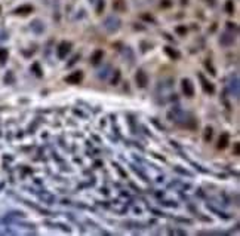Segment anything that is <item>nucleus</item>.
Instances as JSON below:
<instances>
[{"label":"nucleus","instance_id":"f257e3e1","mask_svg":"<svg viewBox=\"0 0 240 236\" xmlns=\"http://www.w3.org/2000/svg\"><path fill=\"white\" fill-rule=\"evenodd\" d=\"M104 27H105L107 31L113 33V31L119 30V27H120V20L117 18V16L111 15V16H108V18L104 21Z\"/></svg>","mask_w":240,"mask_h":236},{"label":"nucleus","instance_id":"f03ea898","mask_svg":"<svg viewBox=\"0 0 240 236\" xmlns=\"http://www.w3.org/2000/svg\"><path fill=\"white\" fill-rule=\"evenodd\" d=\"M70 49H71V43L70 42H61V43H59V46H58L56 54H58V57L61 58V59H64L65 55L70 52Z\"/></svg>","mask_w":240,"mask_h":236},{"label":"nucleus","instance_id":"7ed1b4c3","mask_svg":"<svg viewBox=\"0 0 240 236\" xmlns=\"http://www.w3.org/2000/svg\"><path fill=\"white\" fill-rule=\"evenodd\" d=\"M182 91L185 94V97H193L194 95V86L190 79H182Z\"/></svg>","mask_w":240,"mask_h":236},{"label":"nucleus","instance_id":"20e7f679","mask_svg":"<svg viewBox=\"0 0 240 236\" xmlns=\"http://www.w3.org/2000/svg\"><path fill=\"white\" fill-rule=\"evenodd\" d=\"M136 83H138V86L139 88H145L147 86V83H148V77H147V74H145L142 70H139L138 73H136Z\"/></svg>","mask_w":240,"mask_h":236},{"label":"nucleus","instance_id":"39448f33","mask_svg":"<svg viewBox=\"0 0 240 236\" xmlns=\"http://www.w3.org/2000/svg\"><path fill=\"white\" fill-rule=\"evenodd\" d=\"M228 89H230V92L233 94L236 98L239 97V79H237V76H234V77L230 80V83H228Z\"/></svg>","mask_w":240,"mask_h":236},{"label":"nucleus","instance_id":"423d86ee","mask_svg":"<svg viewBox=\"0 0 240 236\" xmlns=\"http://www.w3.org/2000/svg\"><path fill=\"white\" fill-rule=\"evenodd\" d=\"M199 77H200V80H202V85H203V89H204V91L209 92V94H213V92H215V88H213V85H212L211 82H208L206 79H204L203 74H199Z\"/></svg>","mask_w":240,"mask_h":236},{"label":"nucleus","instance_id":"0eeeda50","mask_svg":"<svg viewBox=\"0 0 240 236\" xmlns=\"http://www.w3.org/2000/svg\"><path fill=\"white\" fill-rule=\"evenodd\" d=\"M82 71H76V73H73L71 76H68V77H65V82L67 83H79L80 80H82Z\"/></svg>","mask_w":240,"mask_h":236},{"label":"nucleus","instance_id":"6e6552de","mask_svg":"<svg viewBox=\"0 0 240 236\" xmlns=\"http://www.w3.org/2000/svg\"><path fill=\"white\" fill-rule=\"evenodd\" d=\"M233 42H234V36H233V34H228V33L222 34V37H221V43H222V45L228 46V45H233Z\"/></svg>","mask_w":240,"mask_h":236},{"label":"nucleus","instance_id":"1a4fd4ad","mask_svg":"<svg viewBox=\"0 0 240 236\" xmlns=\"http://www.w3.org/2000/svg\"><path fill=\"white\" fill-rule=\"evenodd\" d=\"M102 57H104V52H102V51H95V52H93V55H92V58H91L92 64L93 65L99 64V61H102Z\"/></svg>","mask_w":240,"mask_h":236},{"label":"nucleus","instance_id":"9d476101","mask_svg":"<svg viewBox=\"0 0 240 236\" xmlns=\"http://www.w3.org/2000/svg\"><path fill=\"white\" fill-rule=\"evenodd\" d=\"M228 144V134H222L218 141V148H225Z\"/></svg>","mask_w":240,"mask_h":236},{"label":"nucleus","instance_id":"9b49d317","mask_svg":"<svg viewBox=\"0 0 240 236\" xmlns=\"http://www.w3.org/2000/svg\"><path fill=\"white\" fill-rule=\"evenodd\" d=\"M165 52H166V54H168L170 58H175V59L179 58V54H178V52H176V51H172V48H169V46L165 48Z\"/></svg>","mask_w":240,"mask_h":236},{"label":"nucleus","instance_id":"f8f14e48","mask_svg":"<svg viewBox=\"0 0 240 236\" xmlns=\"http://www.w3.org/2000/svg\"><path fill=\"white\" fill-rule=\"evenodd\" d=\"M7 59V49H0V63L5 64Z\"/></svg>","mask_w":240,"mask_h":236},{"label":"nucleus","instance_id":"ddd939ff","mask_svg":"<svg viewBox=\"0 0 240 236\" xmlns=\"http://www.w3.org/2000/svg\"><path fill=\"white\" fill-rule=\"evenodd\" d=\"M211 138H212V128H206L204 129V141H211Z\"/></svg>","mask_w":240,"mask_h":236},{"label":"nucleus","instance_id":"4468645a","mask_svg":"<svg viewBox=\"0 0 240 236\" xmlns=\"http://www.w3.org/2000/svg\"><path fill=\"white\" fill-rule=\"evenodd\" d=\"M225 11H227L228 13H233V11H234V6H233V2H231V0H228V2L225 3Z\"/></svg>","mask_w":240,"mask_h":236},{"label":"nucleus","instance_id":"2eb2a0df","mask_svg":"<svg viewBox=\"0 0 240 236\" xmlns=\"http://www.w3.org/2000/svg\"><path fill=\"white\" fill-rule=\"evenodd\" d=\"M33 7L31 6H24V7H19V9H16V13H25V12H31Z\"/></svg>","mask_w":240,"mask_h":236},{"label":"nucleus","instance_id":"dca6fc26","mask_svg":"<svg viewBox=\"0 0 240 236\" xmlns=\"http://www.w3.org/2000/svg\"><path fill=\"white\" fill-rule=\"evenodd\" d=\"M119 79H120V71L117 70V71H116V74L113 76V79H111V83H113V85H116V83L119 82Z\"/></svg>","mask_w":240,"mask_h":236},{"label":"nucleus","instance_id":"f3484780","mask_svg":"<svg viewBox=\"0 0 240 236\" xmlns=\"http://www.w3.org/2000/svg\"><path fill=\"white\" fill-rule=\"evenodd\" d=\"M185 31H187L185 27H178L176 28V33H179V34H185Z\"/></svg>","mask_w":240,"mask_h":236},{"label":"nucleus","instance_id":"a211bd4d","mask_svg":"<svg viewBox=\"0 0 240 236\" xmlns=\"http://www.w3.org/2000/svg\"><path fill=\"white\" fill-rule=\"evenodd\" d=\"M79 58H80V55H76V57H74V58L70 61V63H68V65H73V64H74V63H76V61L79 59Z\"/></svg>","mask_w":240,"mask_h":236},{"label":"nucleus","instance_id":"6ab92c4d","mask_svg":"<svg viewBox=\"0 0 240 236\" xmlns=\"http://www.w3.org/2000/svg\"><path fill=\"white\" fill-rule=\"evenodd\" d=\"M142 18H144V20H148V21H153V18H151V16H148V15H144Z\"/></svg>","mask_w":240,"mask_h":236},{"label":"nucleus","instance_id":"aec40b11","mask_svg":"<svg viewBox=\"0 0 240 236\" xmlns=\"http://www.w3.org/2000/svg\"><path fill=\"white\" fill-rule=\"evenodd\" d=\"M234 153L239 154V144H236V147H234Z\"/></svg>","mask_w":240,"mask_h":236},{"label":"nucleus","instance_id":"412c9836","mask_svg":"<svg viewBox=\"0 0 240 236\" xmlns=\"http://www.w3.org/2000/svg\"><path fill=\"white\" fill-rule=\"evenodd\" d=\"M163 6H165V7H168V6H169V0H165V3H163Z\"/></svg>","mask_w":240,"mask_h":236}]
</instances>
